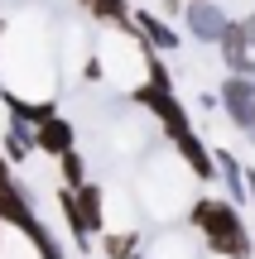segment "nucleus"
I'll return each mask as SVG.
<instances>
[{
  "mask_svg": "<svg viewBox=\"0 0 255 259\" xmlns=\"http://www.w3.org/2000/svg\"><path fill=\"white\" fill-rule=\"evenodd\" d=\"M188 226L198 231L207 259H255V235H250V216L236 202L217 192V187H202L188 206Z\"/></svg>",
  "mask_w": 255,
  "mask_h": 259,
  "instance_id": "obj_1",
  "label": "nucleus"
},
{
  "mask_svg": "<svg viewBox=\"0 0 255 259\" xmlns=\"http://www.w3.org/2000/svg\"><path fill=\"white\" fill-rule=\"evenodd\" d=\"M193 187H198V178H193L188 168L178 163V154L164 144V149H154V154L144 158L135 197H140V211L144 216L169 221V216H178V211H188V206H193V197H198Z\"/></svg>",
  "mask_w": 255,
  "mask_h": 259,
  "instance_id": "obj_2",
  "label": "nucleus"
},
{
  "mask_svg": "<svg viewBox=\"0 0 255 259\" xmlns=\"http://www.w3.org/2000/svg\"><path fill=\"white\" fill-rule=\"evenodd\" d=\"M164 144L178 154V163L188 168L193 178H198V187H217L222 183V163H217V149H212V139L202 135L198 125H188V130H178V135H169Z\"/></svg>",
  "mask_w": 255,
  "mask_h": 259,
  "instance_id": "obj_3",
  "label": "nucleus"
},
{
  "mask_svg": "<svg viewBox=\"0 0 255 259\" xmlns=\"http://www.w3.org/2000/svg\"><path fill=\"white\" fill-rule=\"evenodd\" d=\"M217 96H222V115H227V125L236 130V135H255V87L246 82V77L236 72H222L217 82Z\"/></svg>",
  "mask_w": 255,
  "mask_h": 259,
  "instance_id": "obj_4",
  "label": "nucleus"
},
{
  "mask_svg": "<svg viewBox=\"0 0 255 259\" xmlns=\"http://www.w3.org/2000/svg\"><path fill=\"white\" fill-rule=\"evenodd\" d=\"M227 29H231V10L222 5V0H188V10H183V34H193L202 48H217Z\"/></svg>",
  "mask_w": 255,
  "mask_h": 259,
  "instance_id": "obj_5",
  "label": "nucleus"
},
{
  "mask_svg": "<svg viewBox=\"0 0 255 259\" xmlns=\"http://www.w3.org/2000/svg\"><path fill=\"white\" fill-rule=\"evenodd\" d=\"M154 135H159V125L144 120V115H135V111L130 115H116V125H111V154H121V158L150 154V149H159Z\"/></svg>",
  "mask_w": 255,
  "mask_h": 259,
  "instance_id": "obj_6",
  "label": "nucleus"
},
{
  "mask_svg": "<svg viewBox=\"0 0 255 259\" xmlns=\"http://www.w3.org/2000/svg\"><path fill=\"white\" fill-rule=\"evenodd\" d=\"M144 259H207V250H202L193 226H173V231L164 226L144 240Z\"/></svg>",
  "mask_w": 255,
  "mask_h": 259,
  "instance_id": "obj_7",
  "label": "nucleus"
},
{
  "mask_svg": "<svg viewBox=\"0 0 255 259\" xmlns=\"http://www.w3.org/2000/svg\"><path fill=\"white\" fill-rule=\"evenodd\" d=\"M34 149H39V154H48V158L58 163L63 154H72V149H77V125L67 120V115H58V111H53L48 120H39V125H34Z\"/></svg>",
  "mask_w": 255,
  "mask_h": 259,
  "instance_id": "obj_8",
  "label": "nucleus"
},
{
  "mask_svg": "<svg viewBox=\"0 0 255 259\" xmlns=\"http://www.w3.org/2000/svg\"><path fill=\"white\" fill-rule=\"evenodd\" d=\"M135 29H140V38L154 48V53H178V48H183L178 24H173V19H164V15H154L150 5H135Z\"/></svg>",
  "mask_w": 255,
  "mask_h": 259,
  "instance_id": "obj_9",
  "label": "nucleus"
},
{
  "mask_svg": "<svg viewBox=\"0 0 255 259\" xmlns=\"http://www.w3.org/2000/svg\"><path fill=\"white\" fill-rule=\"evenodd\" d=\"M77 5H82L96 24H111V29H121V34H140V29H135L130 0H77Z\"/></svg>",
  "mask_w": 255,
  "mask_h": 259,
  "instance_id": "obj_10",
  "label": "nucleus"
},
{
  "mask_svg": "<svg viewBox=\"0 0 255 259\" xmlns=\"http://www.w3.org/2000/svg\"><path fill=\"white\" fill-rule=\"evenodd\" d=\"M72 192H77V206H82V221H87V231H92V235H101V231H106V187L92 178V183L72 187Z\"/></svg>",
  "mask_w": 255,
  "mask_h": 259,
  "instance_id": "obj_11",
  "label": "nucleus"
},
{
  "mask_svg": "<svg viewBox=\"0 0 255 259\" xmlns=\"http://www.w3.org/2000/svg\"><path fill=\"white\" fill-rule=\"evenodd\" d=\"M96 250H101L106 259L140 254L144 250V231H140V226H135V231H106V235H96Z\"/></svg>",
  "mask_w": 255,
  "mask_h": 259,
  "instance_id": "obj_12",
  "label": "nucleus"
},
{
  "mask_svg": "<svg viewBox=\"0 0 255 259\" xmlns=\"http://www.w3.org/2000/svg\"><path fill=\"white\" fill-rule=\"evenodd\" d=\"M58 183H63V187H82V183H92V168H87L82 149H72V154L58 158Z\"/></svg>",
  "mask_w": 255,
  "mask_h": 259,
  "instance_id": "obj_13",
  "label": "nucleus"
},
{
  "mask_svg": "<svg viewBox=\"0 0 255 259\" xmlns=\"http://www.w3.org/2000/svg\"><path fill=\"white\" fill-rule=\"evenodd\" d=\"M236 24H241V34H246V44L255 48V10H250V15H241Z\"/></svg>",
  "mask_w": 255,
  "mask_h": 259,
  "instance_id": "obj_14",
  "label": "nucleus"
}]
</instances>
